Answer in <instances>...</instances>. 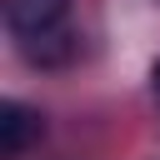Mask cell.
Listing matches in <instances>:
<instances>
[{"instance_id": "obj_1", "label": "cell", "mask_w": 160, "mask_h": 160, "mask_svg": "<svg viewBox=\"0 0 160 160\" xmlns=\"http://www.w3.org/2000/svg\"><path fill=\"white\" fill-rule=\"evenodd\" d=\"M40 135H45L40 110H30V105H20V100H5V105H0V155H5V160H20Z\"/></svg>"}, {"instance_id": "obj_2", "label": "cell", "mask_w": 160, "mask_h": 160, "mask_svg": "<svg viewBox=\"0 0 160 160\" xmlns=\"http://www.w3.org/2000/svg\"><path fill=\"white\" fill-rule=\"evenodd\" d=\"M70 0H5V25L15 30V40H30V35H45L65 20Z\"/></svg>"}, {"instance_id": "obj_3", "label": "cell", "mask_w": 160, "mask_h": 160, "mask_svg": "<svg viewBox=\"0 0 160 160\" xmlns=\"http://www.w3.org/2000/svg\"><path fill=\"white\" fill-rule=\"evenodd\" d=\"M150 85H155V95H160V60H155V75H150Z\"/></svg>"}]
</instances>
